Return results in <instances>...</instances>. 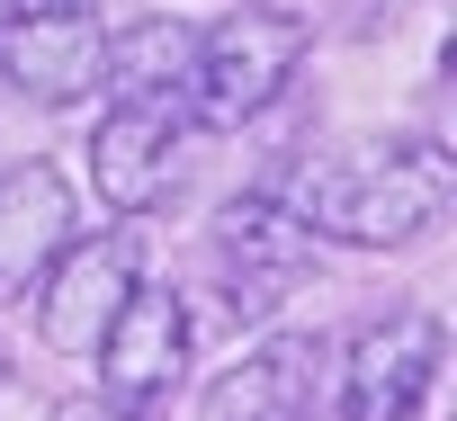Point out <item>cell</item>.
I'll list each match as a JSON object with an SVG mask.
<instances>
[{"label":"cell","instance_id":"52a82bcc","mask_svg":"<svg viewBox=\"0 0 457 421\" xmlns=\"http://www.w3.org/2000/svg\"><path fill=\"white\" fill-rule=\"evenodd\" d=\"M179 144H188V117L170 99H108V117L90 135V188L117 225L153 216L179 188Z\"/></svg>","mask_w":457,"mask_h":421},{"label":"cell","instance_id":"8992f818","mask_svg":"<svg viewBox=\"0 0 457 421\" xmlns=\"http://www.w3.org/2000/svg\"><path fill=\"white\" fill-rule=\"evenodd\" d=\"M108 72V19L99 0H28L0 19V81L37 108H81Z\"/></svg>","mask_w":457,"mask_h":421},{"label":"cell","instance_id":"277c9868","mask_svg":"<svg viewBox=\"0 0 457 421\" xmlns=\"http://www.w3.org/2000/svg\"><path fill=\"white\" fill-rule=\"evenodd\" d=\"M144 287V234L135 225H108V234H72L46 278H37V341L63 350V359H90L99 332L117 323V305Z\"/></svg>","mask_w":457,"mask_h":421},{"label":"cell","instance_id":"30bf717a","mask_svg":"<svg viewBox=\"0 0 457 421\" xmlns=\"http://www.w3.org/2000/svg\"><path fill=\"white\" fill-rule=\"evenodd\" d=\"M72 243V179L54 161H0V296H28Z\"/></svg>","mask_w":457,"mask_h":421},{"label":"cell","instance_id":"9a60e30c","mask_svg":"<svg viewBox=\"0 0 457 421\" xmlns=\"http://www.w3.org/2000/svg\"><path fill=\"white\" fill-rule=\"evenodd\" d=\"M10 10H28V0H0V19H10Z\"/></svg>","mask_w":457,"mask_h":421},{"label":"cell","instance_id":"6da1fadb","mask_svg":"<svg viewBox=\"0 0 457 421\" xmlns=\"http://www.w3.org/2000/svg\"><path fill=\"white\" fill-rule=\"evenodd\" d=\"M287 197L314 243L341 252H403L421 234L448 225L457 206V161L439 135H395V144H350V153H314L287 170Z\"/></svg>","mask_w":457,"mask_h":421},{"label":"cell","instance_id":"3957f363","mask_svg":"<svg viewBox=\"0 0 457 421\" xmlns=\"http://www.w3.org/2000/svg\"><path fill=\"white\" fill-rule=\"evenodd\" d=\"M215 269H224V296H234L243 323L278 314V296L314 269V234H305V216H296V197H287V170L252 179V188L215 216Z\"/></svg>","mask_w":457,"mask_h":421},{"label":"cell","instance_id":"8fae6325","mask_svg":"<svg viewBox=\"0 0 457 421\" xmlns=\"http://www.w3.org/2000/svg\"><path fill=\"white\" fill-rule=\"evenodd\" d=\"M188 54H197V28H188V19H135V28L108 37L99 90H108V99H170V108H179Z\"/></svg>","mask_w":457,"mask_h":421},{"label":"cell","instance_id":"4fadbf2b","mask_svg":"<svg viewBox=\"0 0 457 421\" xmlns=\"http://www.w3.org/2000/svg\"><path fill=\"white\" fill-rule=\"evenodd\" d=\"M296 421H350V394H341V376H332V367H323V385L305 394V412H296Z\"/></svg>","mask_w":457,"mask_h":421},{"label":"cell","instance_id":"5bb4252c","mask_svg":"<svg viewBox=\"0 0 457 421\" xmlns=\"http://www.w3.org/2000/svg\"><path fill=\"white\" fill-rule=\"evenodd\" d=\"M0 421H28V394H19V367L0 359Z\"/></svg>","mask_w":457,"mask_h":421},{"label":"cell","instance_id":"9c48e42d","mask_svg":"<svg viewBox=\"0 0 457 421\" xmlns=\"http://www.w3.org/2000/svg\"><path fill=\"white\" fill-rule=\"evenodd\" d=\"M323 367H332L323 332H270L234 367H215V385L197 394V421H296L305 394L323 385Z\"/></svg>","mask_w":457,"mask_h":421},{"label":"cell","instance_id":"7a4b0ae2","mask_svg":"<svg viewBox=\"0 0 457 421\" xmlns=\"http://www.w3.org/2000/svg\"><path fill=\"white\" fill-rule=\"evenodd\" d=\"M305 45H314V19H296V10H270V0L224 10L215 28H197L179 117L206 126V135H234V126L270 117L287 99V81L305 72Z\"/></svg>","mask_w":457,"mask_h":421},{"label":"cell","instance_id":"ba28073f","mask_svg":"<svg viewBox=\"0 0 457 421\" xmlns=\"http://www.w3.org/2000/svg\"><path fill=\"white\" fill-rule=\"evenodd\" d=\"M188 341H197L188 305H179L170 287H135V296L117 305V323L99 332V350H90V359H99V394L126 403V412L170 403L179 376H188Z\"/></svg>","mask_w":457,"mask_h":421},{"label":"cell","instance_id":"7c38bea8","mask_svg":"<svg viewBox=\"0 0 457 421\" xmlns=\"http://www.w3.org/2000/svg\"><path fill=\"white\" fill-rule=\"evenodd\" d=\"M46 421H153V412H126V403H108V394H63Z\"/></svg>","mask_w":457,"mask_h":421},{"label":"cell","instance_id":"5b68a950","mask_svg":"<svg viewBox=\"0 0 457 421\" xmlns=\"http://www.w3.org/2000/svg\"><path fill=\"white\" fill-rule=\"evenodd\" d=\"M439 367H448V323L430 305H386V314H368L350 332L332 376L350 394V421H412L430 403Z\"/></svg>","mask_w":457,"mask_h":421}]
</instances>
